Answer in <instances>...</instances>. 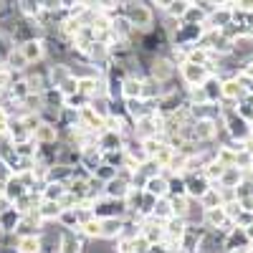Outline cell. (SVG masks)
<instances>
[{
	"instance_id": "10",
	"label": "cell",
	"mask_w": 253,
	"mask_h": 253,
	"mask_svg": "<svg viewBox=\"0 0 253 253\" xmlns=\"http://www.w3.org/2000/svg\"><path fill=\"white\" fill-rule=\"evenodd\" d=\"M84 162H86V167H89V170H96V165H99V152L94 150V147H91V150H86V152H84Z\"/></svg>"
},
{
	"instance_id": "8",
	"label": "cell",
	"mask_w": 253,
	"mask_h": 253,
	"mask_svg": "<svg viewBox=\"0 0 253 253\" xmlns=\"http://www.w3.org/2000/svg\"><path fill=\"white\" fill-rule=\"evenodd\" d=\"M41 53H43V48H41V43H38V41H28V43H26V48H23V56H26V61L41 58Z\"/></svg>"
},
{
	"instance_id": "4",
	"label": "cell",
	"mask_w": 253,
	"mask_h": 253,
	"mask_svg": "<svg viewBox=\"0 0 253 253\" xmlns=\"http://www.w3.org/2000/svg\"><path fill=\"white\" fill-rule=\"evenodd\" d=\"M230 134H233V137H248L251 129H248L246 119H241V117H233V119H230Z\"/></svg>"
},
{
	"instance_id": "2",
	"label": "cell",
	"mask_w": 253,
	"mask_h": 253,
	"mask_svg": "<svg viewBox=\"0 0 253 253\" xmlns=\"http://www.w3.org/2000/svg\"><path fill=\"white\" fill-rule=\"evenodd\" d=\"M119 233H122V220H117V218H104L101 220V236L104 238H114Z\"/></svg>"
},
{
	"instance_id": "7",
	"label": "cell",
	"mask_w": 253,
	"mask_h": 253,
	"mask_svg": "<svg viewBox=\"0 0 253 253\" xmlns=\"http://www.w3.org/2000/svg\"><path fill=\"white\" fill-rule=\"evenodd\" d=\"M61 246H63V253H81V241H76L71 233L61 238Z\"/></svg>"
},
{
	"instance_id": "14",
	"label": "cell",
	"mask_w": 253,
	"mask_h": 253,
	"mask_svg": "<svg viewBox=\"0 0 253 253\" xmlns=\"http://www.w3.org/2000/svg\"><path fill=\"white\" fill-rule=\"evenodd\" d=\"M185 10V3H182V0H180V3H175V8H172V13H182Z\"/></svg>"
},
{
	"instance_id": "6",
	"label": "cell",
	"mask_w": 253,
	"mask_h": 253,
	"mask_svg": "<svg viewBox=\"0 0 253 253\" xmlns=\"http://www.w3.org/2000/svg\"><path fill=\"white\" fill-rule=\"evenodd\" d=\"M122 94H124L126 99L142 96V81H137V79H129V81H124V89H122Z\"/></svg>"
},
{
	"instance_id": "13",
	"label": "cell",
	"mask_w": 253,
	"mask_h": 253,
	"mask_svg": "<svg viewBox=\"0 0 253 253\" xmlns=\"http://www.w3.org/2000/svg\"><path fill=\"white\" fill-rule=\"evenodd\" d=\"M8 177H10V170H8V165H5L3 160H0V182L8 180Z\"/></svg>"
},
{
	"instance_id": "11",
	"label": "cell",
	"mask_w": 253,
	"mask_h": 253,
	"mask_svg": "<svg viewBox=\"0 0 253 253\" xmlns=\"http://www.w3.org/2000/svg\"><path fill=\"white\" fill-rule=\"evenodd\" d=\"M96 175H99L101 180H107V182H109V180L114 177V170H112L109 165H101V167H96Z\"/></svg>"
},
{
	"instance_id": "9",
	"label": "cell",
	"mask_w": 253,
	"mask_h": 253,
	"mask_svg": "<svg viewBox=\"0 0 253 253\" xmlns=\"http://www.w3.org/2000/svg\"><path fill=\"white\" fill-rule=\"evenodd\" d=\"M41 251V241L38 238H23L20 241V253H38Z\"/></svg>"
},
{
	"instance_id": "12",
	"label": "cell",
	"mask_w": 253,
	"mask_h": 253,
	"mask_svg": "<svg viewBox=\"0 0 253 253\" xmlns=\"http://www.w3.org/2000/svg\"><path fill=\"white\" fill-rule=\"evenodd\" d=\"M203 190H205V182H198V180H193V182H190V193H193V195L203 193Z\"/></svg>"
},
{
	"instance_id": "3",
	"label": "cell",
	"mask_w": 253,
	"mask_h": 253,
	"mask_svg": "<svg viewBox=\"0 0 253 253\" xmlns=\"http://www.w3.org/2000/svg\"><path fill=\"white\" fill-rule=\"evenodd\" d=\"M36 139L43 144H51V142H56V129L51 124H41V126H36Z\"/></svg>"
},
{
	"instance_id": "1",
	"label": "cell",
	"mask_w": 253,
	"mask_h": 253,
	"mask_svg": "<svg viewBox=\"0 0 253 253\" xmlns=\"http://www.w3.org/2000/svg\"><path fill=\"white\" fill-rule=\"evenodd\" d=\"M126 193H129V190H126V182L122 180V177H112L109 182H107V195L109 198H124Z\"/></svg>"
},
{
	"instance_id": "5",
	"label": "cell",
	"mask_w": 253,
	"mask_h": 253,
	"mask_svg": "<svg viewBox=\"0 0 253 253\" xmlns=\"http://www.w3.org/2000/svg\"><path fill=\"white\" fill-rule=\"evenodd\" d=\"M147 193H150V195H165L167 193V182L162 180V177H150V180H147Z\"/></svg>"
}]
</instances>
